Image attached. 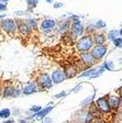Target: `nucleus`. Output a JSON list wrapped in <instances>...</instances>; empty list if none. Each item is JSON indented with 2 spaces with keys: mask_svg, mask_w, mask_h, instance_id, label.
Masks as SVG:
<instances>
[{
  "mask_svg": "<svg viewBox=\"0 0 122 123\" xmlns=\"http://www.w3.org/2000/svg\"><path fill=\"white\" fill-rule=\"evenodd\" d=\"M107 51H108L107 45L106 44H100V45H94L90 53L92 54V56L95 57L96 61H99V59H102L106 56Z\"/></svg>",
  "mask_w": 122,
  "mask_h": 123,
  "instance_id": "nucleus-2",
  "label": "nucleus"
},
{
  "mask_svg": "<svg viewBox=\"0 0 122 123\" xmlns=\"http://www.w3.org/2000/svg\"><path fill=\"white\" fill-rule=\"evenodd\" d=\"M36 91V85L35 82H29L28 85L24 86L23 88V93L24 95H32Z\"/></svg>",
  "mask_w": 122,
  "mask_h": 123,
  "instance_id": "nucleus-13",
  "label": "nucleus"
},
{
  "mask_svg": "<svg viewBox=\"0 0 122 123\" xmlns=\"http://www.w3.org/2000/svg\"><path fill=\"white\" fill-rule=\"evenodd\" d=\"M2 1H3V2H5V3H7L8 1H9V0H2Z\"/></svg>",
  "mask_w": 122,
  "mask_h": 123,
  "instance_id": "nucleus-39",
  "label": "nucleus"
},
{
  "mask_svg": "<svg viewBox=\"0 0 122 123\" xmlns=\"http://www.w3.org/2000/svg\"><path fill=\"white\" fill-rule=\"evenodd\" d=\"M20 93H21V91L19 89H15V91H14V95H13V97H19L20 96Z\"/></svg>",
  "mask_w": 122,
  "mask_h": 123,
  "instance_id": "nucleus-33",
  "label": "nucleus"
},
{
  "mask_svg": "<svg viewBox=\"0 0 122 123\" xmlns=\"http://www.w3.org/2000/svg\"><path fill=\"white\" fill-rule=\"evenodd\" d=\"M46 2H47V3H52V2H54V0H46Z\"/></svg>",
  "mask_w": 122,
  "mask_h": 123,
  "instance_id": "nucleus-36",
  "label": "nucleus"
},
{
  "mask_svg": "<svg viewBox=\"0 0 122 123\" xmlns=\"http://www.w3.org/2000/svg\"><path fill=\"white\" fill-rule=\"evenodd\" d=\"M94 40H92L91 35H84L79 37L76 41V49L80 53L83 52H89L91 51V49L94 47Z\"/></svg>",
  "mask_w": 122,
  "mask_h": 123,
  "instance_id": "nucleus-1",
  "label": "nucleus"
},
{
  "mask_svg": "<svg viewBox=\"0 0 122 123\" xmlns=\"http://www.w3.org/2000/svg\"><path fill=\"white\" fill-rule=\"evenodd\" d=\"M41 110H42L41 105H33V107H31V108H30V111H31V112H34V113L40 112Z\"/></svg>",
  "mask_w": 122,
  "mask_h": 123,
  "instance_id": "nucleus-27",
  "label": "nucleus"
},
{
  "mask_svg": "<svg viewBox=\"0 0 122 123\" xmlns=\"http://www.w3.org/2000/svg\"><path fill=\"white\" fill-rule=\"evenodd\" d=\"M92 100H94V96H90V97H88L87 99H85L83 102L80 103L81 105H90V102H91Z\"/></svg>",
  "mask_w": 122,
  "mask_h": 123,
  "instance_id": "nucleus-28",
  "label": "nucleus"
},
{
  "mask_svg": "<svg viewBox=\"0 0 122 123\" xmlns=\"http://www.w3.org/2000/svg\"><path fill=\"white\" fill-rule=\"evenodd\" d=\"M65 96H66V91H62L61 93L56 95L55 98H56V99H59V98H63V97H65Z\"/></svg>",
  "mask_w": 122,
  "mask_h": 123,
  "instance_id": "nucleus-30",
  "label": "nucleus"
},
{
  "mask_svg": "<svg viewBox=\"0 0 122 123\" xmlns=\"http://www.w3.org/2000/svg\"><path fill=\"white\" fill-rule=\"evenodd\" d=\"M63 6L64 5L62 2H56V3H54V9H58V8H62Z\"/></svg>",
  "mask_w": 122,
  "mask_h": 123,
  "instance_id": "nucleus-32",
  "label": "nucleus"
},
{
  "mask_svg": "<svg viewBox=\"0 0 122 123\" xmlns=\"http://www.w3.org/2000/svg\"><path fill=\"white\" fill-rule=\"evenodd\" d=\"M118 62H119V64H120V66H121V67H122V58H119V61H118Z\"/></svg>",
  "mask_w": 122,
  "mask_h": 123,
  "instance_id": "nucleus-35",
  "label": "nucleus"
},
{
  "mask_svg": "<svg viewBox=\"0 0 122 123\" xmlns=\"http://www.w3.org/2000/svg\"><path fill=\"white\" fill-rule=\"evenodd\" d=\"M102 66L104 67L106 70H109V72H112V70H115V63L111 61H106L102 64Z\"/></svg>",
  "mask_w": 122,
  "mask_h": 123,
  "instance_id": "nucleus-19",
  "label": "nucleus"
},
{
  "mask_svg": "<svg viewBox=\"0 0 122 123\" xmlns=\"http://www.w3.org/2000/svg\"><path fill=\"white\" fill-rule=\"evenodd\" d=\"M108 102H109L112 110H117L121 105V97L117 95H110L108 97Z\"/></svg>",
  "mask_w": 122,
  "mask_h": 123,
  "instance_id": "nucleus-9",
  "label": "nucleus"
},
{
  "mask_svg": "<svg viewBox=\"0 0 122 123\" xmlns=\"http://www.w3.org/2000/svg\"><path fill=\"white\" fill-rule=\"evenodd\" d=\"M65 79H66V75H65L64 70L56 69V70H54L52 73V80H53L54 84H61Z\"/></svg>",
  "mask_w": 122,
  "mask_h": 123,
  "instance_id": "nucleus-7",
  "label": "nucleus"
},
{
  "mask_svg": "<svg viewBox=\"0 0 122 123\" xmlns=\"http://www.w3.org/2000/svg\"><path fill=\"white\" fill-rule=\"evenodd\" d=\"M119 32H120V36H121V37H122V28L119 30Z\"/></svg>",
  "mask_w": 122,
  "mask_h": 123,
  "instance_id": "nucleus-38",
  "label": "nucleus"
},
{
  "mask_svg": "<svg viewBox=\"0 0 122 123\" xmlns=\"http://www.w3.org/2000/svg\"><path fill=\"white\" fill-rule=\"evenodd\" d=\"M54 108V105H48V107H46V108H44V109H42V110L40 111V112H38V113H34V118L35 119H38V120H42V119H44L46 117V115L48 114V113L51 112V110Z\"/></svg>",
  "mask_w": 122,
  "mask_h": 123,
  "instance_id": "nucleus-11",
  "label": "nucleus"
},
{
  "mask_svg": "<svg viewBox=\"0 0 122 123\" xmlns=\"http://www.w3.org/2000/svg\"><path fill=\"white\" fill-rule=\"evenodd\" d=\"M7 10V5L6 3H0V11H6Z\"/></svg>",
  "mask_w": 122,
  "mask_h": 123,
  "instance_id": "nucleus-31",
  "label": "nucleus"
},
{
  "mask_svg": "<svg viewBox=\"0 0 122 123\" xmlns=\"http://www.w3.org/2000/svg\"><path fill=\"white\" fill-rule=\"evenodd\" d=\"M95 30H97L96 26H95V24H89V25L86 28L87 32H92V31H95Z\"/></svg>",
  "mask_w": 122,
  "mask_h": 123,
  "instance_id": "nucleus-29",
  "label": "nucleus"
},
{
  "mask_svg": "<svg viewBox=\"0 0 122 123\" xmlns=\"http://www.w3.org/2000/svg\"><path fill=\"white\" fill-rule=\"evenodd\" d=\"M18 26H19V31H20L23 35H29V34L31 33L30 26H29L26 22H20Z\"/></svg>",
  "mask_w": 122,
  "mask_h": 123,
  "instance_id": "nucleus-14",
  "label": "nucleus"
},
{
  "mask_svg": "<svg viewBox=\"0 0 122 123\" xmlns=\"http://www.w3.org/2000/svg\"><path fill=\"white\" fill-rule=\"evenodd\" d=\"M69 22H71V19H68V20H65V21H63V22L59 24V32H65V31H67L68 30V26H69Z\"/></svg>",
  "mask_w": 122,
  "mask_h": 123,
  "instance_id": "nucleus-20",
  "label": "nucleus"
},
{
  "mask_svg": "<svg viewBox=\"0 0 122 123\" xmlns=\"http://www.w3.org/2000/svg\"><path fill=\"white\" fill-rule=\"evenodd\" d=\"M26 2H28V7L31 9V8L35 7V6L39 3V1L38 0H26Z\"/></svg>",
  "mask_w": 122,
  "mask_h": 123,
  "instance_id": "nucleus-26",
  "label": "nucleus"
},
{
  "mask_svg": "<svg viewBox=\"0 0 122 123\" xmlns=\"http://www.w3.org/2000/svg\"><path fill=\"white\" fill-rule=\"evenodd\" d=\"M103 72H104V67L102 66H97L96 67V70H95L94 73H92V75L89 78L90 79H95V78H98V77H100L102 74H103Z\"/></svg>",
  "mask_w": 122,
  "mask_h": 123,
  "instance_id": "nucleus-15",
  "label": "nucleus"
},
{
  "mask_svg": "<svg viewBox=\"0 0 122 123\" xmlns=\"http://www.w3.org/2000/svg\"><path fill=\"white\" fill-rule=\"evenodd\" d=\"M1 1H2V0H0V2H1Z\"/></svg>",
  "mask_w": 122,
  "mask_h": 123,
  "instance_id": "nucleus-41",
  "label": "nucleus"
},
{
  "mask_svg": "<svg viewBox=\"0 0 122 123\" xmlns=\"http://www.w3.org/2000/svg\"><path fill=\"white\" fill-rule=\"evenodd\" d=\"M64 73H65V75H66V78H71V77H74L75 75H76L77 70L75 68H73L71 66H69L64 70Z\"/></svg>",
  "mask_w": 122,
  "mask_h": 123,
  "instance_id": "nucleus-17",
  "label": "nucleus"
},
{
  "mask_svg": "<svg viewBox=\"0 0 122 123\" xmlns=\"http://www.w3.org/2000/svg\"><path fill=\"white\" fill-rule=\"evenodd\" d=\"M112 43H113V46H115L116 49H122V37L121 36H119L118 38H116Z\"/></svg>",
  "mask_w": 122,
  "mask_h": 123,
  "instance_id": "nucleus-24",
  "label": "nucleus"
},
{
  "mask_svg": "<svg viewBox=\"0 0 122 123\" xmlns=\"http://www.w3.org/2000/svg\"><path fill=\"white\" fill-rule=\"evenodd\" d=\"M92 40L96 45H100V44H104L107 41V36L103 33H94L92 34Z\"/></svg>",
  "mask_w": 122,
  "mask_h": 123,
  "instance_id": "nucleus-12",
  "label": "nucleus"
},
{
  "mask_svg": "<svg viewBox=\"0 0 122 123\" xmlns=\"http://www.w3.org/2000/svg\"><path fill=\"white\" fill-rule=\"evenodd\" d=\"M56 26V21L54 19H46L41 22V29L42 30H52Z\"/></svg>",
  "mask_w": 122,
  "mask_h": 123,
  "instance_id": "nucleus-10",
  "label": "nucleus"
},
{
  "mask_svg": "<svg viewBox=\"0 0 122 123\" xmlns=\"http://www.w3.org/2000/svg\"><path fill=\"white\" fill-rule=\"evenodd\" d=\"M10 114H11V111H10V109H8V108L0 110V119H8L10 117Z\"/></svg>",
  "mask_w": 122,
  "mask_h": 123,
  "instance_id": "nucleus-21",
  "label": "nucleus"
},
{
  "mask_svg": "<svg viewBox=\"0 0 122 123\" xmlns=\"http://www.w3.org/2000/svg\"><path fill=\"white\" fill-rule=\"evenodd\" d=\"M1 28L5 30L6 33H13L17 29V24L12 19H5L1 21Z\"/></svg>",
  "mask_w": 122,
  "mask_h": 123,
  "instance_id": "nucleus-5",
  "label": "nucleus"
},
{
  "mask_svg": "<svg viewBox=\"0 0 122 123\" xmlns=\"http://www.w3.org/2000/svg\"><path fill=\"white\" fill-rule=\"evenodd\" d=\"M95 70H96V67H92V68L88 69V70H85L84 73H81V74L79 75L78 77H79V78H83V77H90Z\"/></svg>",
  "mask_w": 122,
  "mask_h": 123,
  "instance_id": "nucleus-22",
  "label": "nucleus"
},
{
  "mask_svg": "<svg viewBox=\"0 0 122 123\" xmlns=\"http://www.w3.org/2000/svg\"><path fill=\"white\" fill-rule=\"evenodd\" d=\"M26 23L30 26V28H35L36 26V21L33 20V19H29V20H26Z\"/></svg>",
  "mask_w": 122,
  "mask_h": 123,
  "instance_id": "nucleus-25",
  "label": "nucleus"
},
{
  "mask_svg": "<svg viewBox=\"0 0 122 123\" xmlns=\"http://www.w3.org/2000/svg\"><path fill=\"white\" fill-rule=\"evenodd\" d=\"M119 36H120L119 30H111V31H109L108 34H107V38L109 40L110 42H113L116 38H118Z\"/></svg>",
  "mask_w": 122,
  "mask_h": 123,
  "instance_id": "nucleus-16",
  "label": "nucleus"
},
{
  "mask_svg": "<svg viewBox=\"0 0 122 123\" xmlns=\"http://www.w3.org/2000/svg\"><path fill=\"white\" fill-rule=\"evenodd\" d=\"M80 90H81V85H79V86H77L74 89V92H78V91H80Z\"/></svg>",
  "mask_w": 122,
  "mask_h": 123,
  "instance_id": "nucleus-34",
  "label": "nucleus"
},
{
  "mask_svg": "<svg viewBox=\"0 0 122 123\" xmlns=\"http://www.w3.org/2000/svg\"><path fill=\"white\" fill-rule=\"evenodd\" d=\"M14 91H15V88H13V87H6L5 88V91H3V97H6V98L13 97Z\"/></svg>",
  "mask_w": 122,
  "mask_h": 123,
  "instance_id": "nucleus-18",
  "label": "nucleus"
},
{
  "mask_svg": "<svg viewBox=\"0 0 122 123\" xmlns=\"http://www.w3.org/2000/svg\"><path fill=\"white\" fill-rule=\"evenodd\" d=\"M3 123H14V122H13V121H10V120H9V121H5Z\"/></svg>",
  "mask_w": 122,
  "mask_h": 123,
  "instance_id": "nucleus-37",
  "label": "nucleus"
},
{
  "mask_svg": "<svg viewBox=\"0 0 122 123\" xmlns=\"http://www.w3.org/2000/svg\"><path fill=\"white\" fill-rule=\"evenodd\" d=\"M96 107L101 113H110L111 112V107L108 102L107 97H100L96 100Z\"/></svg>",
  "mask_w": 122,
  "mask_h": 123,
  "instance_id": "nucleus-3",
  "label": "nucleus"
},
{
  "mask_svg": "<svg viewBox=\"0 0 122 123\" xmlns=\"http://www.w3.org/2000/svg\"><path fill=\"white\" fill-rule=\"evenodd\" d=\"M1 18H5V15H0V19Z\"/></svg>",
  "mask_w": 122,
  "mask_h": 123,
  "instance_id": "nucleus-40",
  "label": "nucleus"
},
{
  "mask_svg": "<svg viewBox=\"0 0 122 123\" xmlns=\"http://www.w3.org/2000/svg\"><path fill=\"white\" fill-rule=\"evenodd\" d=\"M95 26H96V29L102 30V29H106V28H107V24H106V22H104V21L98 20L96 23H95Z\"/></svg>",
  "mask_w": 122,
  "mask_h": 123,
  "instance_id": "nucleus-23",
  "label": "nucleus"
},
{
  "mask_svg": "<svg viewBox=\"0 0 122 123\" xmlns=\"http://www.w3.org/2000/svg\"><path fill=\"white\" fill-rule=\"evenodd\" d=\"M79 57H80V61L83 62L87 67L91 66V65H94L95 63H96V59H95V57L92 56V54L90 53V52H83V53H80Z\"/></svg>",
  "mask_w": 122,
  "mask_h": 123,
  "instance_id": "nucleus-6",
  "label": "nucleus"
},
{
  "mask_svg": "<svg viewBox=\"0 0 122 123\" xmlns=\"http://www.w3.org/2000/svg\"><path fill=\"white\" fill-rule=\"evenodd\" d=\"M40 82L41 85L43 86L44 88H46V89H51L52 87H53V80H52V77L50 76L48 74H42L40 76Z\"/></svg>",
  "mask_w": 122,
  "mask_h": 123,
  "instance_id": "nucleus-8",
  "label": "nucleus"
},
{
  "mask_svg": "<svg viewBox=\"0 0 122 123\" xmlns=\"http://www.w3.org/2000/svg\"><path fill=\"white\" fill-rule=\"evenodd\" d=\"M84 31H85V28H84V25H83V23H81L79 20H75L74 22L71 23V36L78 37V36L83 35Z\"/></svg>",
  "mask_w": 122,
  "mask_h": 123,
  "instance_id": "nucleus-4",
  "label": "nucleus"
},
{
  "mask_svg": "<svg viewBox=\"0 0 122 123\" xmlns=\"http://www.w3.org/2000/svg\"><path fill=\"white\" fill-rule=\"evenodd\" d=\"M121 25H122V22H121Z\"/></svg>",
  "mask_w": 122,
  "mask_h": 123,
  "instance_id": "nucleus-42",
  "label": "nucleus"
}]
</instances>
